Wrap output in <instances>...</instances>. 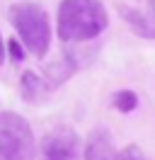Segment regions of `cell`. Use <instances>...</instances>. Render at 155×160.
I'll return each mask as SVG.
<instances>
[{"mask_svg": "<svg viewBox=\"0 0 155 160\" xmlns=\"http://www.w3.org/2000/svg\"><path fill=\"white\" fill-rule=\"evenodd\" d=\"M116 160H148V155H145L138 146H126V148L119 153V158H116Z\"/></svg>", "mask_w": 155, "mask_h": 160, "instance_id": "cell-11", "label": "cell"}, {"mask_svg": "<svg viewBox=\"0 0 155 160\" xmlns=\"http://www.w3.org/2000/svg\"><path fill=\"white\" fill-rule=\"evenodd\" d=\"M37 141L27 119L17 112H0V160H34Z\"/></svg>", "mask_w": 155, "mask_h": 160, "instance_id": "cell-3", "label": "cell"}, {"mask_svg": "<svg viewBox=\"0 0 155 160\" xmlns=\"http://www.w3.org/2000/svg\"><path fill=\"white\" fill-rule=\"evenodd\" d=\"M121 17L126 20V24L145 39H155V20L153 17H145L143 12L133 10V8H121Z\"/></svg>", "mask_w": 155, "mask_h": 160, "instance_id": "cell-8", "label": "cell"}, {"mask_svg": "<svg viewBox=\"0 0 155 160\" xmlns=\"http://www.w3.org/2000/svg\"><path fill=\"white\" fill-rule=\"evenodd\" d=\"M5 51H8V46H5V41H2V34H0V66L5 63Z\"/></svg>", "mask_w": 155, "mask_h": 160, "instance_id": "cell-12", "label": "cell"}, {"mask_svg": "<svg viewBox=\"0 0 155 160\" xmlns=\"http://www.w3.org/2000/svg\"><path fill=\"white\" fill-rule=\"evenodd\" d=\"M19 92H22V97L27 102H41L51 92V88H48L46 80L39 78L34 70H24L22 78H19Z\"/></svg>", "mask_w": 155, "mask_h": 160, "instance_id": "cell-6", "label": "cell"}, {"mask_svg": "<svg viewBox=\"0 0 155 160\" xmlns=\"http://www.w3.org/2000/svg\"><path fill=\"white\" fill-rule=\"evenodd\" d=\"M75 70H78V61L73 58V53H63L56 63H51V66L46 68V82H48V88H51V90L58 88V85L66 82Z\"/></svg>", "mask_w": 155, "mask_h": 160, "instance_id": "cell-7", "label": "cell"}, {"mask_svg": "<svg viewBox=\"0 0 155 160\" xmlns=\"http://www.w3.org/2000/svg\"><path fill=\"white\" fill-rule=\"evenodd\" d=\"M112 102H114V107L119 112H133L136 107H138V97H136L133 90H119L114 92V97H112Z\"/></svg>", "mask_w": 155, "mask_h": 160, "instance_id": "cell-9", "label": "cell"}, {"mask_svg": "<svg viewBox=\"0 0 155 160\" xmlns=\"http://www.w3.org/2000/svg\"><path fill=\"white\" fill-rule=\"evenodd\" d=\"M8 20L15 27L19 44L32 53L34 58H44L51 46V20L41 2L34 0H19L12 2L8 10Z\"/></svg>", "mask_w": 155, "mask_h": 160, "instance_id": "cell-2", "label": "cell"}, {"mask_svg": "<svg viewBox=\"0 0 155 160\" xmlns=\"http://www.w3.org/2000/svg\"><path fill=\"white\" fill-rule=\"evenodd\" d=\"M78 133L68 126H58L41 138V160H78Z\"/></svg>", "mask_w": 155, "mask_h": 160, "instance_id": "cell-4", "label": "cell"}, {"mask_svg": "<svg viewBox=\"0 0 155 160\" xmlns=\"http://www.w3.org/2000/svg\"><path fill=\"white\" fill-rule=\"evenodd\" d=\"M114 143H112V136L107 133L104 129H95L90 136H87L85 143V160H116Z\"/></svg>", "mask_w": 155, "mask_h": 160, "instance_id": "cell-5", "label": "cell"}, {"mask_svg": "<svg viewBox=\"0 0 155 160\" xmlns=\"http://www.w3.org/2000/svg\"><path fill=\"white\" fill-rule=\"evenodd\" d=\"M107 24L109 17L99 0H61L58 5V39L66 44L95 39Z\"/></svg>", "mask_w": 155, "mask_h": 160, "instance_id": "cell-1", "label": "cell"}, {"mask_svg": "<svg viewBox=\"0 0 155 160\" xmlns=\"http://www.w3.org/2000/svg\"><path fill=\"white\" fill-rule=\"evenodd\" d=\"M150 2V15H153V20H155V0H148Z\"/></svg>", "mask_w": 155, "mask_h": 160, "instance_id": "cell-13", "label": "cell"}, {"mask_svg": "<svg viewBox=\"0 0 155 160\" xmlns=\"http://www.w3.org/2000/svg\"><path fill=\"white\" fill-rule=\"evenodd\" d=\"M8 46V53H10V58L15 61V63H22L24 61V56H27V49L19 44L17 39H10V44H5Z\"/></svg>", "mask_w": 155, "mask_h": 160, "instance_id": "cell-10", "label": "cell"}]
</instances>
